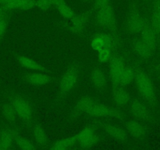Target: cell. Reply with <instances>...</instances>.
I'll use <instances>...</instances> for the list:
<instances>
[{
  "label": "cell",
  "mask_w": 160,
  "mask_h": 150,
  "mask_svg": "<svg viewBox=\"0 0 160 150\" xmlns=\"http://www.w3.org/2000/svg\"><path fill=\"white\" fill-rule=\"evenodd\" d=\"M134 81L137 88L141 97L148 102H153L155 99V89L148 75L144 70L141 69H136Z\"/></svg>",
  "instance_id": "1"
},
{
  "label": "cell",
  "mask_w": 160,
  "mask_h": 150,
  "mask_svg": "<svg viewBox=\"0 0 160 150\" xmlns=\"http://www.w3.org/2000/svg\"><path fill=\"white\" fill-rule=\"evenodd\" d=\"M85 114L93 117H110V118L122 120V117L119 110L117 109L110 107L102 103H98L93 101Z\"/></svg>",
  "instance_id": "2"
},
{
  "label": "cell",
  "mask_w": 160,
  "mask_h": 150,
  "mask_svg": "<svg viewBox=\"0 0 160 150\" xmlns=\"http://www.w3.org/2000/svg\"><path fill=\"white\" fill-rule=\"evenodd\" d=\"M11 104L14 108L17 116L23 121H29L32 116V109L30 103L21 96H16L12 99Z\"/></svg>",
  "instance_id": "3"
},
{
  "label": "cell",
  "mask_w": 160,
  "mask_h": 150,
  "mask_svg": "<svg viewBox=\"0 0 160 150\" xmlns=\"http://www.w3.org/2000/svg\"><path fill=\"white\" fill-rule=\"evenodd\" d=\"M124 67L125 66L122 58L118 55H112L109 61V74L111 83L114 87L120 86V77Z\"/></svg>",
  "instance_id": "4"
},
{
  "label": "cell",
  "mask_w": 160,
  "mask_h": 150,
  "mask_svg": "<svg viewBox=\"0 0 160 150\" xmlns=\"http://www.w3.org/2000/svg\"><path fill=\"white\" fill-rule=\"evenodd\" d=\"M78 71L75 67H71L66 70L59 84L60 93L65 95L73 89L78 80Z\"/></svg>",
  "instance_id": "5"
},
{
  "label": "cell",
  "mask_w": 160,
  "mask_h": 150,
  "mask_svg": "<svg viewBox=\"0 0 160 150\" xmlns=\"http://www.w3.org/2000/svg\"><path fill=\"white\" fill-rule=\"evenodd\" d=\"M98 23L103 27L112 28L115 24V15L113 7L108 5L98 10L97 14Z\"/></svg>",
  "instance_id": "6"
},
{
  "label": "cell",
  "mask_w": 160,
  "mask_h": 150,
  "mask_svg": "<svg viewBox=\"0 0 160 150\" xmlns=\"http://www.w3.org/2000/svg\"><path fill=\"white\" fill-rule=\"evenodd\" d=\"M148 24L145 19L136 12L131 13L127 20V28L130 33L133 34L141 33Z\"/></svg>",
  "instance_id": "7"
},
{
  "label": "cell",
  "mask_w": 160,
  "mask_h": 150,
  "mask_svg": "<svg viewBox=\"0 0 160 150\" xmlns=\"http://www.w3.org/2000/svg\"><path fill=\"white\" fill-rule=\"evenodd\" d=\"M90 45L91 48L96 52L105 48L112 49L113 45V40L112 37L108 34H100L92 39Z\"/></svg>",
  "instance_id": "8"
},
{
  "label": "cell",
  "mask_w": 160,
  "mask_h": 150,
  "mask_svg": "<svg viewBox=\"0 0 160 150\" xmlns=\"http://www.w3.org/2000/svg\"><path fill=\"white\" fill-rule=\"evenodd\" d=\"M130 109H131L132 114L137 119L147 120L151 118L152 114H151L149 109L144 104L139 102V101H133L131 103Z\"/></svg>",
  "instance_id": "9"
},
{
  "label": "cell",
  "mask_w": 160,
  "mask_h": 150,
  "mask_svg": "<svg viewBox=\"0 0 160 150\" xmlns=\"http://www.w3.org/2000/svg\"><path fill=\"white\" fill-rule=\"evenodd\" d=\"M36 7V0H10L4 7L7 10H29Z\"/></svg>",
  "instance_id": "10"
},
{
  "label": "cell",
  "mask_w": 160,
  "mask_h": 150,
  "mask_svg": "<svg viewBox=\"0 0 160 150\" xmlns=\"http://www.w3.org/2000/svg\"><path fill=\"white\" fill-rule=\"evenodd\" d=\"M112 99L116 106L123 107L130 102V96L125 89L118 86L112 91Z\"/></svg>",
  "instance_id": "11"
},
{
  "label": "cell",
  "mask_w": 160,
  "mask_h": 150,
  "mask_svg": "<svg viewBox=\"0 0 160 150\" xmlns=\"http://www.w3.org/2000/svg\"><path fill=\"white\" fill-rule=\"evenodd\" d=\"M87 20H88V17L86 14H75L73 17L71 19V30L75 34L82 33L87 27Z\"/></svg>",
  "instance_id": "12"
},
{
  "label": "cell",
  "mask_w": 160,
  "mask_h": 150,
  "mask_svg": "<svg viewBox=\"0 0 160 150\" xmlns=\"http://www.w3.org/2000/svg\"><path fill=\"white\" fill-rule=\"evenodd\" d=\"M103 128L106 133L115 140L124 142L127 139V134L126 131L119 127L112 124H104L103 125Z\"/></svg>",
  "instance_id": "13"
},
{
  "label": "cell",
  "mask_w": 160,
  "mask_h": 150,
  "mask_svg": "<svg viewBox=\"0 0 160 150\" xmlns=\"http://www.w3.org/2000/svg\"><path fill=\"white\" fill-rule=\"evenodd\" d=\"M133 49L134 52L143 59H148L152 56L153 49L144 42L142 39L136 40L133 42Z\"/></svg>",
  "instance_id": "14"
},
{
  "label": "cell",
  "mask_w": 160,
  "mask_h": 150,
  "mask_svg": "<svg viewBox=\"0 0 160 150\" xmlns=\"http://www.w3.org/2000/svg\"><path fill=\"white\" fill-rule=\"evenodd\" d=\"M141 33V37H142V40L145 43H147L152 49H155L157 46V39L156 35L153 29L151 27L149 24H148L144 29H143Z\"/></svg>",
  "instance_id": "15"
},
{
  "label": "cell",
  "mask_w": 160,
  "mask_h": 150,
  "mask_svg": "<svg viewBox=\"0 0 160 150\" xmlns=\"http://www.w3.org/2000/svg\"><path fill=\"white\" fill-rule=\"evenodd\" d=\"M27 81L34 85H45L51 82V78L46 73H32L27 75Z\"/></svg>",
  "instance_id": "16"
},
{
  "label": "cell",
  "mask_w": 160,
  "mask_h": 150,
  "mask_svg": "<svg viewBox=\"0 0 160 150\" xmlns=\"http://www.w3.org/2000/svg\"><path fill=\"white\" fill-rule=\"evenodd\" d=\"M126 129L135 138H140L145 134V128L137 120H129L126 123Z\"/></svg>",
  "instance_id": "17"
},
{
  "label": "cell",
  "mask_w": 160,
  "mask_h": 150,
  "mask_svg": "<svg viewBox=\"0 0 160 150\" xmlns=\"http://www.w3.org/2000/svg\"><path fill=\"white\" fill-rule=\"evenodd\" d=\"M17 134L13 130H5L0 134V139L2 143V149H9L16 140Z\"/></svg>",
  "instance_id": "18"
},
{
  "label": "cell",
  "mask_w": 160,
  "mask_h": 150,
  "mask_svg": "<svg viewBox=\"0 0 160 150\" xmlns=\"http://www.w3.org/2000/svg\"><path fill=\"white\" fill-rule=\"evenodd\" d=\"M18 61L23 67L28 69V70H35V71H45V68L42 65H40L36 61L31 59V58L27 57V56H20Z\"/></svg>",
  "instance_id": "19"
},
{
  "label": "cell",
  "mask_w": 160,
  "mask_h": 150,
  "mask_svg": "<svg viewBox=\"0 0 160 150\" xmlns=\"http://www.w3.org/2000/svg\"><path fill=\"white\" fill-rule=\"evenodd\" d=\"M136 69L132 67H125L120 77V85L127 86L134 81Z\"/></svg>",
  "instance_id": "20"
},
{
  "label": "cell",
  "mask_w": 160,
  "mask_h": 150,
  "mask_svg": "<svg viewBox=\"0 0 160 150\" xmlns=\"http://www.w3.org/2000/svg\"><path fill=\"white\" fill-rule=\"evenodd\" d=\"M150 26L157 35L160 34V7L156 2H155L154 10L151 16Z\"/></svg>",
  "instance_id": "21"
},
{
  "label": "cell",
  "mask_w": 160,
  "mask_h": 150,
  "mask_svg": "<svg viewBox=\"0 0 160 150\" xmlns=\"http://www.w3.org/2000/svg\"><path fill=\"white\" fill-rule=\"evenodd\" d=\"M91 82L96 88H102L106 84V77L101 69L96 68L91 73Z\"/></svg>",
  "instance_id": "22"
},
{
  "label": "cell",
  "mask_w": 160,
  "mask_h": 150,
  "mask_svg": "<svg viewBox=\"0 0 160 150\" xmlns=\"http://www.w3.org/2000/svg\"><path fill=\"white\" fill-rule=\"evenodd\" d=\"M33 136L35 143L40 147L45 146L47 144V136L43 128L39 125H35L33 128Z\"/></svg>",
  "instance_id": "23"
},
{
  "label": "cell",
  "mask_w": 160,
  "mask_h": 150,
  "mask_svg": "<svg viewBox=\"0 0 160 150\" xmlns=\"http://www.w3.org/2000/svg\"><path fill=\"white\" fill-rule=\"evenodd\" d=\"M76 139H75V136L74 137H68L66 138L61 139V140L58 141V142H54L52 145L51 149L53 150H64L70 148L71 147L73 146L75 143H76Z\"/></svg>",
  "instance_id": "24"
},
{
  "label": "cell",
  "mask_w": 160,
  "mask_h": 150,
  "mask_svg": "<svg viewBox=\"0 0 160 150\" xmlns=\"http://www.w3.org/2000/svg\"><path fill=\"white\" fill-rule=\"evenodd\" d=\"M55 6H56V8L59 14L64 19L71 20L75 15V13L72 10V9L64 2V0H61V1L58 2Z\"/></svg>",
  "instance_id": "25"
},
{
  "label": "cell",
  "mask_w": 160,
  "mask_h": 150,
  "mask_svg": "<svg viewBox=\"0 0 160 150\" xmlns=\"http://www.w3.org/2000/svg\"><path fill=\"white\" fill-rule=\"evenodd\" d=\"M93 101H94L93 99L89 97H83L80 99L75 105V110L78 113H86Z\"/></svg>",
  "instance_id": "26"
},
{
  "label": "cell",
  "mask_w": 160,
  "mask_h": 150,
  "mask_svg": "<svg viewBox=\"0 0 160 150\" xmlns=\"http://www.w3.org/2000/svg\"><path fill=\"white\" fill-rule=\"evenodd\" d=\"M2 112L4 117L10 121H13L17 117V114L11 103H5L2 107Z\"/></svg>",
  "instance_id": "27"
},
{
  "label": "cell",
  "mask_w": 160,
  "mask_h": 150,
  "mask_svg": "<svg viewBox=\"0 0 160 150\" xmlns=\"http://www.w3.org/2000/svg\"><path fill=\"white\" fill-rule=\"evenodd\" d=\"M15 142H16V144L18 148H20L21 149L34 150L35 148V145L31 141H29L28 139L25 138L24 137H18L17 136Z\"/></svg>",
  "instance_id": "28"
},
{
  "label": "cell",
  "mask_w": 160,
  "mask_h": 150,
  "mask_svg": "<svg viewBox=\"0 0 160 150\" xmlns=\"http://www.w3.org/2000/svg\"><path fill=\"white\" fill-rule=\"evenodd\" d=\"M98 140H99V138H98V136L94 133V134H92L90 137L87 138H85L84 140L78 142V144H79V145L82 147V148H90L94 146L95 145H97V143L98 142Z\"/></svg>",
  "instance_id": "29"
},
{
  "label": "cell",
  "mask_w": 160,
  "mask_h": 150,
  "mask_svg": "<svg viewBox=\"0 0 160 150\" xmlns=\"http://www.w3.org/2000/svg\"><path fill=\"white\" fill-rule=\"evenodd\" d=\"M95 133V130L93 127H87V128H83L82 130H81L80 131H78L76 135H75V139H76V142H79L81 141L84 140L87 138L90 137L92 134H93Z\"/></svg>",
  "instance_id": "30"
},
{
  "label": "cell",
  "mask_w": 160,
  "mask_h": 150,
  "mask_svg": "<svg viewBox=\"0 0 160 150\" xmlns=\"http://www.w3.org/2000/svg\"><path fill=\"white\" fill-rule=\"evenodd\" d=\"M112 55L113 54L112 53V49H103L98 52V59L102 63H109Z\"/></svg>",
  "instance_id": "31"
},
{
  "label": "cell",
  "mask_w": 160,
  "mask_h": 150,
  "mask_svg": "<svg viewBox=\"0 0 160 150\" xmlns=\"http://www.w3.org/2000/svg\"><path fill=\"white\" fill-rule=\"evenodd\" d=\"M61 0H36V7L41 10H47Z\"/></svg>",
  "instance_id": "32"
},
{
  "label": "cell",
  "mask_w": 160,
  "mask_h": 150,
  "mask_svg": "<svg viewBox=\"0 0 160 150\" xmlns=\"http://www.w3.org/2000/svg\"><path fill=\"white\" fill-rule=\"evenodd\" d=\"M110 2L111 0H94L93 6H94V8L98 10L106 6L110 5Z\"/></svg>",
  "instance_id": "33"
},
{
  "label": "cell",
  "mask_w": 160,
  "mask_h": 150,
  "mask_svg": "<svg viewBox=\"0 0 160 150\" xmlns=\"http://www.w3.org/2000/svg\"><path fill=\"white\" fill-rule=\"evenodd\" d=\"M6 30H7V22L2 15H1L0 16V37H2L5 34Z\"/></svg>",
  "instance_id": "34"
},
{
  "label": "cell",
  "mask_w": 160,
  "mask_h": 150,
  "mask_svg": "<svg viewBox=\"0 0 160 150\" xmlns=\"http://www.w3.org/2000/svg\"><path fill=\"white\" fill-rule=\"evenodd\" d=\"M9 1H10V0H0V5L4 6L5 4H7Z\"/></svg>",
  "instance_id": "35"
},
{
  "label": "cell",
  "mask_w": 160,
  "mask_h": 150,
  "mask_svg": "<svg viewBox=\"0 0 160 150\" xmlns=\"http://www.w3.org/2000/svg\"><path fill=\"white\" fill-rule=\"evenodd\" d=\"M157 71H158V73L160 74V64H158V67H157Z\"/></svg>",
  "instance_id": "36"
},
{
  "label": "cell",
  "mask_w": 160,
  "mask_h": 150,
  "mask_svg": "<svg viewBox=\"0 0 160 150\" xmlns=\"http://www.w3.org/2000/svg\"><path fill=\"white\" fill-rule=\"evenodd\" d=\"M155 2H156L158 4V6H159V7H160V0H155Z\"/></svg>",
  "instance_id": "37"
},
{
  "label": "cell",
  "mask_w": 160,
  "mask_h": 150,
  "mask_svg": "<svg viewBox=\"0 0 160 150\" xmlns=\"http://www.w3.org/2000/svg\"><path fill=\"white\" fill-rule=\"evenodd\" d=\"M2 149V143H1V139H0V150Z\"/></svg>",
  "instance_id": "38"
},
{
  "label": "cell",
  "mask_w": 160,
  "mask_h": 150,
  "mask_svg": "<svg viewBox=\"0 0 160 150\" xmlns=\"http://www.w3.org/2000/svg\"><path fill=\"white\" fill-rule=\"evenodd\" d=\"M1 15H2V14H1V13H0V16H1Z\"/></svg>",
  "instance_id": "39"
},
{
  "label": "cell",
  "mask_w": 160,
  "mask_h": 150,
  "mask_svg": "<svg viewBox=\"0 0 160 150\" xmlns=\"http://www.w3.org/2000/svg\"><path fill=\"white\" fill-rule=\"evenodd\" d=\"M159 35H160V34H159Z\"/></svg>",
  "instance_id": "40"
}]
</instances>
